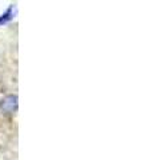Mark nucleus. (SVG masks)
Here are the masks:
<instances>
[{
    "mask_svg": "<svg viewBox=\"0 0 152 160\" xmlns=\"http://www.w3.org/2000/svg\"><path fill=\"white\" fill-rule=\"evenodd\" d=\"M16 96H8L3 100V103H2V108L4 109V111H7V112H11L13 111L15 108H16L18 106V102H16Z\"/></svg>",
    "mask_w": 152,
    "mask_h": 160,
    "instance_id": "1",
    "label": "nucleus"
}]
</instances>
